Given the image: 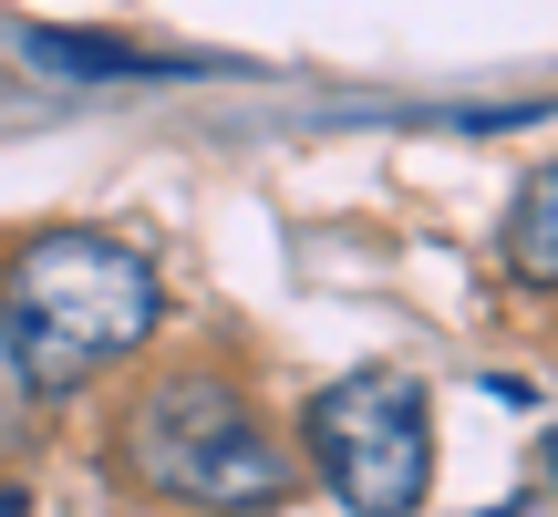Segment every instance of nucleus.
Here are the masks:
<instances>
[{"mask_svg":"<svg viewBox=\"0 0 558 517\" xmlns=\"http://www.w3.org/2000/svg\"><path fill=\"white\" fill-rule=\"evenodd\" d=\"M166 321V279L135 239L104 228H41L0 258V341L41 404L94 394L114 362H135Z\"/></svg>","mask_w":558,"mask_h":517,"instance_id":"obj_1","label":"nucleus"},{"mask_svg":"<svg viewBox=\"0 0 558 517\" xmlns=\"http://www.w3.org/2000/svg\"><path fill=\"white\" fill-rule=\"evenodd\" d=\"M114 466L145 497L197 507V517H269L300 486L290 445L269 435V414L228 373H197V362L135 383V404L114 414Z\"/></svg>","mask_w":558,"mask_h":517,"instance_id":"obj_2","label":"nucleus"},{"mask_svg":"<svg viewBox=\"0 0 558 517\" xmlns=\"http://www.w3.org/2000/svg\"><path fill=\"white\" fill-rule=\"evenodd\" d=\"M300 456L352 517H414L435 477V424L414 373H341L300 414Z\"/></svg>","mask_w":558,"mask_h":517,"instance_id":"obj_3","label":"nucleus"},{"mask_svg":"<svg viewBox=\"0 0 558 517\" xmlns=\"http://www.w3.org/2000/svg\"><path fill=\"white\" fill-rule=\"evenodd\" d=\"M21 52L41 73H73V83H186V73H218L207 52H135V41H104V32H21Z\"/></svg>","mask_w":558,"mask_h":517,"instance_id":"obj_4","label":"nucleus"},{"mask_svg":"<svg viewBox=\"0 0 558 517\" xmlns=\"http://www.w3.org/2000/svg\"><path fill=\"white\" fill-rule=\"evenodd\" d=\"M507 279L527 290H558V166H527V187L507 197Z\"/></svg>","mask_w":558,"mask_h":517,"instance_id":"obj_5","label":"nucleus"},{"mask_svg":"<svg viewBox=\"0 0 558 517\" xmlns=\"http://www.w3.org/2000/svg\"><path fill=\"white\" fill-rule=\"evenodd\" d=\"M538 477H548V497H558V424L538 435Z\"/></svg>","mask_w":558,"mask_h":517,"instance_id":"obj_6","label":"nucleus"},{"mask_svg":"<svg viewBox=\"0 0 558 517\" xmlns=\"http://www.w3.org/2000/svg\"><path fill=\"white\" fill-rule=\"evenodd\" d=\"M0 517H32V486H11V477H0Z\"/></svg>","mask_w":558,"mask_h":517,"instance_id":"obj_7","label":"nucleus"}]
</instances>
